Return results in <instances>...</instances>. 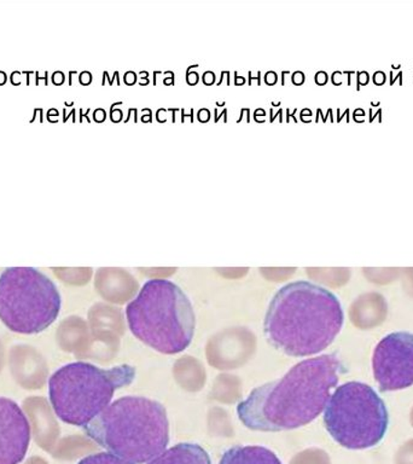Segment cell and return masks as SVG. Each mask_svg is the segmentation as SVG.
I'll use <instances>...</instances> for the list:
<instances>
[{"label":"cell","mask_w":413,"mask_h":464,"mask_svg":"<svg viewBox=\"0 0 413 464\" xmlns=\"http://www.w3.org/2000/svg\"><path fill=\"white\" fill-rule=\"evenodd\" d=\"M344 365L336 353L293 365L281 379L255 388L239 402L237 415L246 428L283 431L306 426L325 410Z\"/></svg>","instance_id":"obj_1"},{"label":"cell","mask_w":413,"mask_h":464,"mask_svg":"<svg viewBox=\"0 0 413 464\" xmlns=\"http://www.w3.org/2000/svg\"><path fill=\"white\" fill-rule=\"evenodd\" d=\"M344 323L339 297L324 286L296 281L282 286L268 304L264 333L275 350L311 357L326 350Z\"/></svg>","instance_id":"obj_2"},{"label":"cell","mask_w":413,"mask_h":464,"mask_svg":"<svg viewBox=\"0 0 413 464\" xmlns=\"http://www.w3.org/2000/svg\"><path fill=\"white\" fill-rule=\"evenodd\" d=\"M85 431L108 452L134 464L150 462L169 442L165 406L134 395L110 402Z\"/></svg>","instance_id":"obj_3"},{"label":"cell","mask_w":413,"mask_h":464,"mask_svg":"<svg viewBox=\"0 0 413 464\" xmlns=\"http://www.w3.org/2000/svg\"><path fill=\"white\" fill-rule=\"evenodd\" d=\"M126 317L133 335L159 353H180L194 339V307L180 286L168 279L145 283L127 304Z\"/></svg>","instance_id":"obj_4"},{"label":"cell","mask_w":413,"mask_h":464,"mask_svg":"<svg viewBox=\"0 0 413 464\" xmlns=\"http://www.w3.org/2000/svg\"><path fill=\"white\" fill-rule=\"evenodd\" d=\"M136 373L129 364L101 369L74 362L61 366L47 383L54 415L62 422L85 428L110 404L116 391L133 382Z\"/></svg>","instance_id":"obj_5"},{"label":"cell","mask_w":413,"mask_h":464,"mask_svg":"<svg viewBox=\"0 0 413 464\" xmlns=\"http://www.w3.org/2000/svg\"><path fill=\"white\" fill-rule=\"evenodd\" d=\"M330 437L348 450L375 448L386 437V402L369 384L351 381L336 387L324 410Z\"/></svg>","instance_id":"obj_6"},{"label":"cell","mask_w":413,"mask_h":464,"mask_svg":"<svg viewBox=\"0 0 413 464\" xmlns=\"http://www.w3.org/2000/svg\"><path fill=\"white\" fill-rule=\"evenodd\" d=\"M61 304L56 285L36 268L9 267L0 275V322L11 332H45L60 315Z\"/></svg>","instance_id":"obj_7"},{"label":"cell","mask_w":413,"mask_h":464,"mask_svg":"<svg viewBox=\"0 0 413 464\" xmlns=\"http://www.w3.org/2000/svg\"><path fill=\"white\" fill-rule=\"evenodd\" d=\"M372 370L382 392L413 386V333L397 332L383 337L373 351Z\"/></svg>","instance_id":"obj_8"},{"label":"cell","mask_w":413,"mask_h":464,"mask_svg":"<svg viewBox=\"0 0 413 464\" xmlns=\"http://www.w3.org/2000/svg\"><path fill=\"white\" fill-rule=\"evenodd\" d=\"M31 444V424L17 402L0 397V464H20Z\"/></svg>","instance_id":"obj_9"},{"label":"cell","mask_w":413,"mask_h":464,"mask_svg":"<svg viewBox=\"0 0 413 464\" xmlns=\"http://www.w3.org/2000/svg\"><path fill=\"white\" fill-rule=\"evenodd\" d=\"M148 464H212L209 453L202 446L180 442L165 450Z\"/></svg>","instance_id":"obj_10"},{"label":"cell","mask_w":413,"mask_h":464,"mask_svg":"<svg viewBox=\"0 0 413 464\" xmlns=\"http://www.w3.org/2000/svg\"><path fill=\"white\" fill-rule=\"evenodd\" d=\"M219 464H283L274 451L263 446H235L221 457Z\"/></svg>","instance_id":"obj_11"},{"label":"cell","mask_w":413,"mask_h":464,"mask_svg":"<svg viewBox=\"0 0 413 464\" xmlns=\"http://www.w3.org/2000/svg\"><path fill=\"white\" fill-rule=\"evenodd\" d=\"M78 464H134L112 455L110 452L93 453L80 460Z\"/></svg>","instance_id":"obj_12"}]
</instances>
